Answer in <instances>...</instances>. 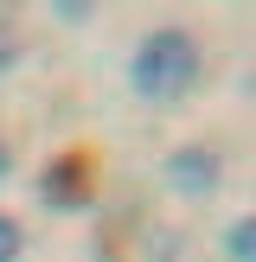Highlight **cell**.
Listing matches in <instances>:
<instances>
[{
    "label": "cell",
    "instance_id": "6da1fadb",
    "mask_svg": "<svg viewBox=\"0 0 256 262\" xmlns=\"http://www.w3.org/2000/svg\"><path fill=\"white\" fill-rule=\"evenodd\" d=\"M205 77V51L192 32L166 26V32H147L128 58V83H135L141 102H186Z\"/></svg>",
    "mask_w": 256,
    "mask_h": 262
},
{
    "label": "cell",
    "instance_id": "7a4b0ae2",
    "mask_svg": "<svg viewBox=\"0 0 256 262\" xmlns=\"http://www.w3.org/2000/svg\"><path fill=\"white\" fill-rule=\"evenodd\" d=\"M218 179H224V160H218V147H205V141L166 154V186H173L179 199H211Z\"/></svg>",
    "mask_w": 256,
    "mask_h": 262
},
{
    "label": "cell",
    "instance_id": "3957f363",
    "mask_svg": "<svg viewBox=\"0 0 256 262\" xmlns=\"http://www.w3.org/2000/svg\"><path fill=\"white\" fill-rule=\"evenodd\" d=\"M38 192H45V205H58V211H83L90 205V186H83V160H51L45 179H38Z\"/></svg>",
    "mask_w": 256,
    "mask_h": 262
},
{
    "label": "cell",
    "instance_id": "277c9868",
    "mask_svg": "<svg viewBox=\"0 0 256 262\" xmlns=\"http://www.w3.org/2000/svg\"><path fill=\"white\" fill-rule=\"evenodd\" d=\"M224 256H230V262H256V211L230 217V230H224Z\"/></svg>",
    "mask_w": 256,
    "mask_h": 262
},
{
    "label": "cell",
    "instance_id": "5b68a950",
    "mask_svg": "<svg viewBox=\"0 0 256 262\" xmlns=\"http://www.w3.org/2000/svg\"><path fill=\"white\" fill-rule=\"evenodd\" d=\"M19 256H26V230H19V217L0 211V262H19Z\"/></svg>",
    "mask_w": 256,
    "mask_h": 262
},
{
    "label": "cell",
    "instance_id": "8992f818",
    "mask_svg": "<svg viewBox=\"0 0 256 262\" xmlns=\"http://www.w3.org/2000/svg\"><path fill=\"white\" fill-rule=\"evenodd\" d=\"M7 166H13V154H7V141H0V179H7Z\"/></svg>",
    "mask_w": 256,
    "mask_h": 262
}]
</instances>
